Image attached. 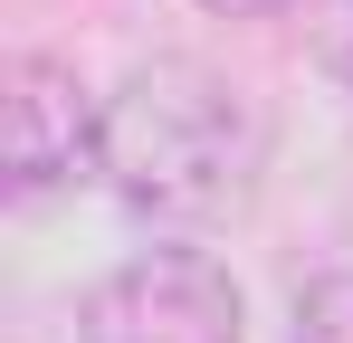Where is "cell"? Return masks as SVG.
Listing matches in <instances>:
<instances>
[{"mask_svg": "<svg viewBox=\"0 0 353 343\" xmlns=\"http://www.w3.org/2000/svg\"><path fill=\"white\" fill-rule=\"evenodd\" d=\"M287 343H353V267H334V277H315L296 295V334Z\"/></svg>", "mask_w": 353, "mask_h": 343, "instance_id": "4", "label": "cell"}, {"mask_svg": "<svg viewBox=\"0 0 353 343\" xmlns=\"http://www.w3.org/2000/svg\"><path fill=\"white\" fill-rule=\"evenodd\" d=\"M77 343H239V286L210 248H143L86 286Z\"/></svg>", "mask_w": 353, "mask_h": 343, "instance_id": "2", "label": "cell"}, {"mask_svg": "<svg viewBox=\"0 0 353 343\" xmlns=\"http://www.w3.org/2000/svg\"><path fill=\"white\" fill-rule=\"evenodd\" d=\"M268 163V114L248 105V86L201 67V57H143L105 96V181L124 210L143 220H230L248 181Z\"/></svg>", "mask_w": 353, "mask_h": 343, "instance_id": "1", "label": "cell"}, {"mask_svg": "<svg viewBox=\"0 0 353 343\" xmlns=\"http://www.w3.org/2000/svg\"><path fill=\"white\" fill-rule=\"evenodd\" d=\"M10 191L39 200V191H67L86 172H105V105L86 96V76L67 57H10Z\"/></svg>", "mask_w": 353, "mask_h": 343, "instance_id": "3", "label": "cell"}, {"mask_svg": "<svg viewBox=\"0 0 353 343\" xmlns=\"http://www.w3.org/2000/svg\"><path fill=\"white\" fill-rule=\"evenodd\" d=\"M201 10H220V19H268V10H296V0H201Z\"/></svg>", "mask_w": 353, "mask_h": 343, "instance_id": "6", "label": "cell"}, {"mask_svg": "<svg viewBox=\"0 0 353 343\" xmlns=\"http://www.w3.org/2000/svg\"><path fill=\"white\" fill-rule=\"evenodd\" d=\"M305 48L334 86H353V0H305Z\"/></svg>", "mask_w": 353, "mask_h": 343, "instance_id": "5", "label": "cell"}]
</instances>
